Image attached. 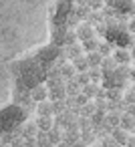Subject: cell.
I'll return each instance as SVG.
<instances>
[{
  "label": "cell",
  "instance_id": "obj_1",
  "mask_svg": "<svg viewBox=\"0 0 135 147\" xmlns=\"http://www.w3.org/2000/svg\"><path fill=\"white\" fill-rule=\"evenodd\" d=\"M53 0H2V57H18L49 38Z\"/></svg>",
  "mask_w": 135,
  "mask_h": 147
},
{
  "label": "cell",
  "instance_id": "obj_2",
  "mask_svg": "<svg viewBox=\"0 0 135 147\" xmlns=\"http://www.w3.org/2000/svg\"><path fill=\"white\" fill-rule=\"evenodd\" d=\"M75 30H77V36H79V40H81V42H85V40H89V38L97 36V30H95V26H93L91 22H87V20L79 22Z\"/></svg>",
  "mask_w": 135,
  "mask_h": 147
},
{
  "label": "cell",
  "instance_id": "obj_3",
  "mask_svg": "<svg viewBox=\"0 0 135 147\" xmlns=\"http://www.w3.org/2000/svg\"><path fill=\"white\" fill-rule=\"evenodd\" d=\"M113 57H115V61L119 65H131L133 63V55H131V49L129 47H115Z\"/></svg>",
  "mask_w": 135,
  "mask_h": 147
},
{
  "label": "cell",
  "instance_id": "obj_4",
  "mask_svg": "<svg viewBox=\"0 0 135 147\" xmlns=\"http://www.w3.org/2000/svg\"><path fill=\"white\" fill-rule=\"evenodd\" d=\"M49 95H51V89H49V85H47V83H38V85H34V87L30 89V97H32L36 103L47 101V99H49Z\"/></svg>",
  "mask_w": 135,
  "mask_h": 147
},
{
  "label": "cell",
  "instance_id": "obj_5",
  "mask_svg": "<svg viewBox=\"0 0 135 147\" xmlns=\"http://www.w3.org/2000/svg\"><path fill=\"white\" fill-rule=\"evenodd\" d=\"M117 67H119V63L115 61V57H113V55H111V57H105V59H103V65H101V69H103L105 77L113 75V73L117 71Z\"/></svg>",
  "mask_w": 135,
  "mask_h": 147
},
{
  "label": "cell",
  "instance_id": "obj_6",
  "mask_svg": "<svg viewBox=\"0 0 135 147\" xmlns=\"http://www.w3.org/2000/svg\"><path fill=\"white\" fill-rule=\"evenodd\" d=\"M38 133H41V127H38L36 121H24V125H22V135L24 137H38Z\"/></svg>",
  "mask_w": 135,
  "mask_h": 147
},
{
  "label": "cell",
  "instance_id": "obj_7",
  "mask_svg": "<svg viewBox=\"0 0 135 147\" xmlns=\"http://www.w3.org/2000/svg\"><path fill=\"white\" fill-rule=\"evenodd\" d=\"M36 123H38L41 131H51L55 127V115H38Z\"/></svg>",
  "mask_w": 135,
  "mask_h": 147
},
{
  "label": "cell",
  "instance_id": "obj_8",
  "mask_svg": "<svg viewBox=\"0 0 135 147\" xmlns=\"http://www.w3.org/2000/svg\"><path fill=\"white\" fill-rule=\"evenodd\" d=\"M49 99H51V101H61V99H67V83H65V85H59V87H53V89H51Z\"/></svg>",
  "mask_w": 135,
  "mask_h": 147
},
{
  "label": "cell",
  "instance_id": "obj_9",
  "mask_svg": "<svg viewBox=\"0 0 135 147\" xmlns=\"http://www.w3.org/2000/svg\"><path fill=\"white\" fill-rule=\"evenodd\" d=\"M36 113H38V115H55V103H53L51 99L41 101L38 107H36Z\"/></svg>",
  "mask_w": 135,
  "mask_h": 147
},
{
  "label": "cell",
  "instance_id": "obj_10",
  "mask_svg": "<svg viewBox=\"0 0 135 147\" xmlns=\"http://www.w3.org/2000/svg\"><path fill=\"white\" fill-rule=\"evenodd\" d=\"M73 65L77 67V71H79V73H89V69H91V65H89V59H87V55H81V57L73 59Z\"/></svg>",
  "mask_w": 135,
  "mask_h": 147
},
{
  "label": "cell",
  "instance_id": "obj_11",
  "mask_svg": "<svg viewBox=\"0 0 135 147\" xmlns=\"http://www.w3.org/2000/svg\"><path fill=\"white\" fill-rule=\"evenodd\" d=\"M129 133H131V131H127V129H123V127H115V129L111 131V135L115 137V141H117V143H121V145H125V143H127Z\"/></svg>",
  "mask_w": 135,
  "mask_h": 147
},
{
  "label": "cell",
  "instance_id": "obj_12",
  "mask_svg": "<svg viewBox=\"0 0 135 147\" xmlns=\"http://www.w3.org/2000/svg\"><path fill=\"white\" fill-rule=\"evenodd\" d=\"M95 113H97V103H95V99H91L87 105H83V107H81L79 117H93Z\"/></svg>",
  "mask_w": 135,
  "mask_h": 147
},
{
  "label": "cell",
  "instance_id": "obj_13",
  "mask_svg": "<svg viewBox=\"0 0 135 147\" xmlns=\"http://www.w3.org/2000/svg\"><path fill=\"white\" fill-rule=\"evenodd\" d=\"M119 127H123V129H127V131H135V117L133 115H129V113H123L121 115V125Z\"/></svg>",
  "mask_w": 135,
  "mask_h": 147
},
{
  "label": "cell",
  "instance_id": "obj_14",
  "mask_svg": "<svg viewBox=\"0 0 135 147\" xmlns=\"http://www.w3.org/2000/svg\"><path fill=\"white\" fill-rule=\"evenodd\" d=\"M99 91H101V83H89L87 87H83V93H85L89 99H97Z\"/></svg>",
  "mask_w": 135,
  "mask_h": 147
},
{
  "label": "cell",
  "instance_id": "obj_15",
  "mask_svg": "<svg viewBox=\"0 0 135 147\" xmlns=\"http://www.w3.org/2000/svg\"><path fill=\"white\" fill-rule=\"evenodd\" d=\"M87 59H89V65H91V67H101L105 57H103L99 51H93V53H87Z\"/></svg>",
  "mask_w": 135,
  "mask_h": 147
},
{
  "label": "cell",
  "instance_id": "obj_16",
  "mask_svg": "<svg viewBox=\"0 0 135 147\" xmlns=\"http://www.w3.org/2000/svg\"><path fill=\"white\" fill-rule=\"evenodd\" d=\"M89 77H91V81H93V83H103L105 73H103V69H101V67H91V69H89Z\"/></svg>",
  "mask_w": 135,
  "mask_h": 147
},
{
  "label": "cell",
  "instance_id": "obj_17",
  "mask_svg": "<svg viewBox=\"0 0 135 147\" xmlns=\"http://www.w3.org/2000/svg\"><path fill=\"white\" fill-rule=\"evenodd\" d=\"M79 93H83V87L75 81V79H71V81H67V95H71V97H77Z\"/></svg>",
  "mask_w": 135,
  "mask_h": 147
},
{
  "label": "cell",
  "instance_id": "obj_18",
  "mask_svg": "<svg viewBox=\"0 0 135 147\" xmlns=\"http://www.w3.org/2000/svg\"><path fill=\"white\" fill-rule=\"evenodd\" d=\"M99 45H101V40H99L97 36H93V38H89V40H85V42H83V49H85V55H87V53H93V51H99Z\"/></svg>",
  "mask_w": 135,
  "mask_h": 147
},
{
  "label": "cell",
  "instance_id": "obj_19",
  "mask_svg": "<svg viewBox=\"0 0 135 147\" xmlns=\"http://www.w3.org/2000/svg\"><path fill=\"white\" fill-rule=\"evenodd\" d=\"M65 47H69V45H77V42H81L79 40V36H77V30H69V32H65Z\"/></svg>",
  "mask_w": 135,
  "mask_h": 147
},
{
  "label": "cell",
  "instance_id": "obj_20",
  "mask_svg": "<svg viewBox=\"0 0 135 147\" xmlns=\"http://www.w3.org/2000/svg\"><path fill=\"white\" fill-rule=\"evenodd\" d=\"M99 141H101V145H103V147H119V145H121V143H117V141H115V137H113V135H105V137H103V139H99Z\"/></svg>",
  "mask_w": 135,
  "mask_h": 147
},
{
  "label": "cell",
  "instance_id": "obj_21",
  "mask_svg": "<svg viewBox=\"0 0 135 147\" xmlns=\"http://www.w3.org/2000/svg\"><path fill=\"white\" fill-rule=\"evenodd\" d=\"M75 81H77L81 87H87L89 83H93V81H91V77H89V73H79V75L75 77Z\"/></svg>",
  "mask_w": 135,
  "mask_h": 147
},
{
  "label": "cell",
  "instance_id": "obj_22",
  "mask_svg": "<svg viewBox=\"0 0 135 147\" xmlns=\"http://www.w3.org/2000/svg\"><path fill=\"white\" fill-rule=\"evenodd\" d=\"M87 6H89L91 10H103L107 4H105V0H89Z\"/></svg>",
  "mask_w": 135,
  "mask_h": 147
},
{
  "label": "cell",
  "instance_id": "obj_23",
  "mask_svg": "<svg viewBox=\"0 0 135 147\" xmlns=\"http://www.w3.org/2000/svg\"><path fill=\"white\" fill-rule=\"evenodd\" d=\"M89 101H91V99H89L85 93H79V95L75 97V107H79V109H81V107H83V105H87Z\"/></svg>",
  "mask_w": 135,
  "mask_h": 147
},
{
  "label": "cell",
  "instance_id": "obj_24",
  "mask_svg": "<svg viewBox=\"0 0 135 147\" xmlns=\"http://www.w3.org/2000/svg\"><path fill=\"white\" fill-rule=\"evenodd\" d=\"M123 101H125L127 105H133V103H135V91H133V89H127V91H125Z\"/></svg>",
  "mask_w": 135,
  "mask_h": 147
},
{
  "label": "cell",
  "instance_id": "obj_25",
  "mask_svg": "<svg viewBox=\"0 0 135 147\" xmlns=\"http://www.w3.org/2000/svg\"><path fill=\"white\" fill-rule=\"evenodd\" d=\"M125 147H135V131H133V133H129V139H127Z\"/></svg>",
  "mask_w": 135,
  "mask_h": 147
},
{
  "label": "cell",
  "instance_id": "obj_26",
  "mask_svg": "<svg viewBox=\"0 0 135 147\" xmlns=\"http://www.w3.org/2000/svg\"><path fill=\"white\" fill-rule=\"evenodd\" d=\"M38 147H57L51 139H47V141H38Z\"/></svg>",
  "mask_w": 135,
  "mask_h": 147
},
{
  "label": "cell",
  "instance_id": "obj_27",
  "mask_svg": "<svg viewBox=\"0 0 135 147\" xmlns=\"http://www.w3.org/2000/svg\"><path fill=\"white\" fill-rule=\"evenodd\" d=\"M127 28H129V32H133V34H135V16L127 22Z\"/></svg>",
  "mask_w": 135,
  "mask_h": 147
},
{
  "label": "cell",
  "instance_id": "obj_28",
  "mask_svg": "<svg viewBox=\"0 0 135 147\" xmlns=\"http://www.w3.org/2000/svg\"><path fill=\"white\" fill-rule=\"evenodd\" d=\"M125 113H129V115L135 117V103H133V105H127V111H125Z\"/></svg>",
  "mask_w": 135,
  "mask_h": 147
},
{
  "label": "cell",
  "instance_id": "obj_29",
  "mask_svg": "<svg viewBox=\"0 0 135 147\" xmlns=\"http://www.w3.org/2000/svg\"><path fill=\"white\" fill-rule=\"evenodd\" d=\"M73 147H91V145H87V143H85V141L81 139V141H77V143H75Z\"/></svg>",
  "mask_w": 135,
  "mask_h": 147
},
{
  "label": "cell",
  "instance_id": "obj_30",
  "mask_svg": "<svg viewBox=\"0 0 135 147\" xmlns=\"http://www.w3.org/2000/svg\"><path fill=\"white\" fill-rule=\"evenodd\" d=\"M57 147H71V145H69V143H67V141H65V139H63V141H61V143H59V145H57Z\"/></svg>",
  "mask_w": 135,
  "mask_h": 147
},
{
  "label": "cell",
  "instance_id": "obj_31",
  "mask_svg": "<svg viewBox=\"0 0 135 147\" xmlns=\"http://www.w3.org/2000/svg\"><path fill=\"white\" fill-rule=\"evenodd\" d=\"M0 147H12V143H0Z\"/></svg>",
  "mask_w": 135,
  "mask_h": 147
},
{
  "label": "cell",
  "instance_id": "obj_32",
  "mask_svg": "<svg viewBox=\"0 0 135 147\" xmlns=\"http://www.w3.org/2000/svg\"><path fill=\"white\" fill-rule=\"evenodd\" d=\"M91 147H103V145H101V141H97V143H95V145H91Z\"/></svg>",
  "mask_w": 135,
  "mask_h": 147
},
{
  "label": "cell",
  "instance_id": "obj_33",
  "mask_svg": "<svg viewBox=\"0 0 135 147\" xmlns=\"http://www.w3.org/2000/svg\"><path fill=\"white\" fill-rule=\"evenodd\" d=\"M131 55H133V61H135V47L131 49Z\"/></svg>",
  "mask_w": 135,
  "mask_h": 147
}]
</instances>
